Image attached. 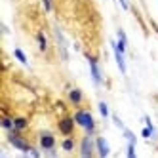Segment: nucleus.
<instances>
[{
	"instance_id": "obj_1",
	"label": "nucleus",
	"mask_w": 158,
	"mask_h": 158,
	"mask_svg": "<svg viewBox=\"0 0 158 158\" xmlns=\"http://www.w3.org/2000/svg\"><path fill=\"white\" fill-rule=\"evenodd\" d=\"M74 122L76 126H80L84 130V133L88 135H95V120L92 116V112H89L88 109H82V107H76L74 110Z\"/></svg>"
},
{
	"instance_id": "obj_2",
	"label": "nucleus",
	"mask_w": 158,
	"mask_h": 158,
	"mask_svg": "<svg viewBox=\"0 0 158 158\" xmlns=\"http://www.w3.org/2000/svg\"><path fill=\"white\" fill-rule=\"evenodd\" d=\"M38 147L44 154H50V156H55V147H57V139L52 131H40L38 135Z\"/></svg>"
},
{
	"instance_id": "obj_3",
	"label": "nucleus",
	"mask_w": 158,
	"mask_h": 158,
	"mask_svg": "<svg viewBox=\"0 0 158 158\" xmlns=\"http://www.w3.org/2000/svg\"><path fill=\"white\" fill-rule=\"evenodd\" d=\"M8 135V143L14 147V149H17V151H21V152H25V154H29L31 152V143L23 137V131H17V130H12V131H6Z\"/></svg>"
},
{
	"instance_id": "obj_4",
	"label": "nucleus",
	"mask_w": 158,
	"mask_h": 158,
	"mask_svg": "<svg viewBox=\"0 0 158 158\" xmlns=\"http://www.w3.org/2000/svg\"><path fill=\"white\" fill-rule=\"evenodd\" d=\"M86 59H88V63H89V73H92L94 84H95L97 88H101V86H103V74H101L97 57H95V55H92V53H86Z\"/></svg>"
},
{
	"instance_id": "obj_5",
	"label": "nucleus",
	"mask_w": 158,
	"mask_h": 158,
	"mask_svg": "<svg viewBox=\"0 0 158 158\" xmlns=\"http://www.w3.org/2000/svg\"><path fill=\"white\" fill-rule=\"evenodd\" d=\"M80 156L82 158H92L95 152H97V149H95V137L94 135H84V137L80 139Z\"/></svg>"
},
{
	"instance_id": "obj_6",
	"label": "nucleus",
	"mask_w": 158,
	"mask_h": 158,
	"mask_svg": "<svg viewBox=\"0 0 158 158\" xmlns=\"http://www.w3.org/2000/svg\"><path fill=\"white\" fill-rule=\"evenodd\" d=\"M74 128H76V122H74V116H63L59 118L57 122V131L67 137V135H73L74 133Z\"/></svg>"
},
{
	"instance_id": "obj_7",
	"label": "nucleus",
	"mask_w": 158,
	"mask_h": 158,
	"mask_svg": "<svg viewBox=\"0 0 158 158\" xmlns=\"http://www.w3.org/2000/svg\"><path fill=\"white\" fill-rule=\"evenodd\" d=\"M67 99H69L71 105L80 107L84 103V92H82L80 88H69V92H67Z\"/></svg>"
},
{
	"instance_id": "obj_8",
	"label": "nucleus",
	"mask_w": 158,
	"mask_h": 158,
	"mask_svg": "<svg viewBox=\"0 0 158 158\" xmlns=\"http://www.w3.org/2000/svg\"><path fill=\"white\" fill-rule=\"evenodd\" d=\"M95 149H97V156H101V158H107L110 154V149H109V145H107V139L101 137V135H97V137H95Z\"/></svg>"
},
{
	"instance_id": "obj_9",
	"label": "nucleus",
	"mask_w": 158,
	"mask_h": 158,
	"mask_svg": "<svg viewBox=\"0 0 158 158\" xmlns=\"http://www.w3.org/2000/svg\"><path fill=\"white\" fill-rule=\"evenodd\" d=\"M74 149H76V139L73 137V135H67V137H63V141H61V151L73 152Z\"/></svg>"
},
{
	"instance_id": "obj_10",
	"label": "nucleus",
	"mask_w": 158,
	"mask_h": 158,
	"mask_svg": "<svg viewBox=\"0 0 158 158\" xmlns=\"http://www.w3.org/2000/svg\"><path fill=\"white\" fill-rule=\"evenodd\" d=\"M29 128V118L27 116H14V130L25 131Z\"/></svg>"
},
{
	"instance_id": "obj_11",
	"label": "nucleus",
	"mask_w": 158,
	"mask_h": 158,
	"mask_svg": "<svg viewBox=\"0 0 158 158\" xmlns=\"http://www.w3.org/2000/svg\"><path fill=\"white\" fill-rule=\"evenodd\" d=\"M36 42H38V50L42 52V53H46L48 52V38H46V35L40 31V32H36Z\"/></svg>"
},
{
	"instance_id": "obj_12",
	"label": "nucleus",
	"mask_w": 158,
	"mask_h": 158,
	"mask_svg": "<svg viewBox=\"0 0 158 158\" xmlns=\"http://www.w3.org/2000/svg\"><path fill=\"white\" fill-rule=\"evenodd\" d=\"M0 126H2V130H4V131H12V130H14V116H10V114H2Z\"/></svg>"
},
{
	"instance_id": "obj_13",
	"label": "nucleus",
	"mask_w": 158,
	"mask_h": 158,
	"mask_svg": "<svg viewBox=\"0 0 158 158\" xmlns=\"http://www.w3.org/2000/svg\"><path fill=\"white\" fill-rule=\"evenodd\" d=\"M112 52H114V59H116V65L122 74H126V61H124V53H120L116 48H112Z\"/></svg>"
},
{
	"instance_id": "obj_14",
	"label": "nucleus",
	"mask_w": 158,
	"mask_h": 158,
	"mask_svg": "<svg viewBox=\"0 0 158 158\" xmlns=\"http://www.w3.org/2000/svg\"><path fill=\"white\" fill-rule=\"evenodd\" d=\"M14 57H15L21 65H29V59H27V55L23 53V50H21V48H15V50H14Z\"/></svg>"
},
{
	"instance_id": "obj_15",
	"label": "nucleus",
	"mask_w": 158,
	"mask_h": 158,
	"mask_svg": "<svg viewBox=\"0 0 158 158\" xmlns=\"http://www.w3.org/2000/svg\"><path fill=\"white\" fill-rule=\"evenodd\" d=\"M97 109H99V114L103 118H109L110 116V110H109V105L105 103V101H99L97 103Z\"/></svg>"
},
{
	"instance_id": "obj_16",
	"label": "nucleus",
	"mask_w": 158,
	"mask_h": 158,
	"mask_svg": "<svg viewBox=\"0 0 158 158\" xmlns=\"http://www.w3.org/2000/svg\"><path fill=\"white\" fill-rule=\"evenodd\" d=\"M122 133H124V137L128 139V143H133V145L137 143V135H135V133H133L131 130H128V128H124V130H122Z\"/></svg>"
},
{
	"instance_id": "obj_17",
	"label": "nucleus",
	"mask_w": 158,
	"mask_h": 158,
	"mask_svg": "<svg viewBox=\"0 0 158 158\" xmlns=\"http://www.w3.org/2000/svg\"><path fill=\"white\" fill-rule=\"evenodd\" d=\"M156 133V128H151V126H147V128H143L141 130V135L145 139H149V137H152V135Z\"/></svg>"
},
{
	"instance_id": "obj_18",
	"label": "nucleus",
	"mask_w": 158,
	"mask_h": 158,
	"mask_svg": "<svg viewBox=\"0 0 158 158\" xmlns=\"http://www.w3.org/2000/svg\"><path fill=\"white\" fill-rule=\"evenodd\" d=\"M126 156H128V158H135V145H133V143H128Z\"/></svg>"
},
{
	"instance_id": "obj_19",
	"label": "nucleus",
	"mask_w": 158,
	"mask_h": 158,
	"mask_svg": "<svg viewBox=\"0 0 158 158\" xmlns=\"http://www.w3.org/2000/svg\"><path fill=\"white\" fill-rule=\"evenodd\" d=\"M42 6H44L46 12H52V10H53V2H52V0H42Z\"/></svg>"
},
{
	"instance_id": "obj_20",
	"label": "nucleus",
	"mask_w": 158,
	"mask_h": 158,
	"mask_svg": "<svg viewBox=\"0 0 158 158\" xmlns=\"http://www.w3.org/2000/svg\"><path fill=\"white\" fill-rule=\"evenodd\" d=\"M110 116H112V122H114V124H116V126H118L120 130H124V128H126V126H124V122H122V120H120L116 114H110Z\"/></svg>"
},
{
	"instance_id": "obj_21",
	"label": "nucleus",
	"mask_w": 158,
	"mask_h": 158,
	"mask_svg": "<svg viewBox=\"0 0 158 158\" xmlns=\"http://www.w3.org/2000/svg\"><path fill=\"white\" fill-rule=\"evenodd\" d=\"M29 154H31V156H35V158H38V156H40V151L35 149V147H31V152H29Z\"/></svg>"
},
{
	"instance_id": "obj_22",
	"label": "nucleus",
	"mask_w": 158,
	"mask_h": 158,
	"mask_svg": "<svg viewBox=\"0 0 158 158\" xmlns=\"http://www.w3.org/2000/svg\"><path fill=\"white\" fill-rule=\"evenodd\" d=\"M120 2V6L124 8V10H130V4H128V0H118Z\"/></svg>"
}]
</instances>
